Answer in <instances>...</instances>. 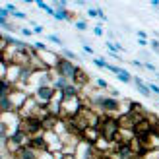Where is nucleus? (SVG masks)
Returning <instances> with one entry per match:
<instances>
[{
	"label": "nucleus",
	"instance_id": "nucleus-1",
	"mask_svg": "<svg viewBox=\"0 0 159 159\" xmlns=\"http://www.w3.org/2000/svg\"><path fill=\"white\" fill-rule=\"evenodd\" d=\"M99 132H101V138L103 140L116 142L118 134H120V122H118V116H101Z\"/></svg>",
	"mask_w": 159,
	"mask_h": 159
},
{
	"label": "nucleus",
	"instance_id": "nucleus-2",
	"mask_svg": "<svg viewBox=\"0 0 159 159\" xmlns=\"http://www.w3.org/2000/svg\"><path fill=\"white\" fill-rule=\"evenodd\" d=\"M54 72H57V76L66 78L68 82H72V84H74V80H76V76H78V72H80V66L76 64V62L66 60V58H62V57H60L57 68H54Z\"/></svg>",
	"mask_w": 159,
	"mask_h": 159
},
{
	"label": "nucleus",
	"instance_id": "nucleus-3",
	"mask_svg": "<svg viewBox=\"0 0 159 159\" xmlns=\"http://www.w3.org/2000/svg\"><path fill=\"white\" fill-rule=\"evenodd\" d=\"M57 89H54V87L52 85H45V87H39V89L33 93V97L39 101V105H43V107H47V105H49V103L54 99V97H57Z\"/></svg>",
	"mask_w": 159,
	"mask_h": 159
},
{
	"label": "nucleus",
	"instance_id": "nucleus-4",
	"mask_svg": "<svg viewBox=\"0 0 159 159\" xmlns=\"http://www.w3.org/2000/svg\"><path fill=\"white\" fill-rule=\"evenodd\" d=\"M16 157H18V159H41V152L33 149L31 146H23L20 152L16 153Z\"/></svg>",
	"mask_w": 159,
	"mask_h": 159
},
{
	"label": "nucleus",
	"instance_id": "nucleus-5",
	"mask_svg": "<svg viewBox=\"0 0 159 159\" xmlns=\"http://www.w3.org/2000/svg\"><path fill=\"white\" fill-rule=\"evenodd\" d=\"M132 84L136 85V89H138L142 95H144V97H149V95H152V91H149V85H148L140 76H134V78H132Z\"/></svg>",
	"mask_w": 159,
	"mask_h": 159
},
{
	"label": "nucleus",
	"instance_id": "nucleus-6",
	"mask_svg": "<svg viewBox=\"0 0 159 159\" xmlns=\"http://www.w3.org/2000/svg\"><path fill=\"white\" fill-rule=\"evenodd\" d=\"M0 111H2V113H18L10 95H8V97H0Z\"/></svg>",
	"mask_w": 159,
	"mask_h": 159
},
{
	"label": "nucleus",
	"instance_id": "nucleus-7",
	"mask_svg": "<svg viewBox=\"0 0 159 159\" xmlns=\"http://www.w3.org/2000/svg\"><path fill=\"white\" fill-rule=\"evenodd\" d=\"M54 20H57V21H76L74 16H72V12H68V10H57Z\"/></svg>",
	"mask_w": 159,
	"mask_h": 159
},
{
	"label": "nucleus",
	"instance_id": "nucleus-8",
	"mask_svg": "<svg viewBox=\"0 0 159 159\" xmlns=\"http://www.w3.org/2000/svg\"><path fill=\"white\" fill-rule=\"evenodd\" d=\"M58 54H60L62 58H66V60H72V62H74V60H78V62H80V57H78V54H76L74 51L66 49V47H62V49L58 51Z\"/></svg>",
	"mask_w": 159,
	"mask_h": 159
},
{
	"label": "nucleus",
	"instance_id": "nucleus-9",
	"mask_svg": "<svg viewBox=\"0 0 159 159\" xmlns=\"http://www.w3.org/2000/svg\"><path fill=\"white\" fill-rule=\"evenodd\" d=\"M116 78H118V82H122V84H132V78H134V76L128 72V70H124V68H122V72L118 74Z\"/></svg>",
	"mask_w": 159,
	"mask_h": 159
},
{
	"label": "nucleus",
	"instance_id": "nucleus-10",
	"mask_svg": "<svg viewBox=\"0 0 159 159\" xmlns=\"http://www.w3.org/2000/svg\"><path fill=\"white\" fill-rule=\"evenodd\" d=\"M47 41H51V43H54V45H58L60 49L64 47V41H62L58 35H52V33H51V35H47Z\"/></svg>",
	"mask_w": 159,
	"mask_h": 159
},
{
	"label": "nucleus",
	"instance_id": "nucleus-11",
	"mask_svg": "<svg viewBox=\"0 0 159 159\" xmlns=\"http://www.w3.org/2000/svg\"><path fill=\"white\" fill-rule=\"evenodd\" d=\"M91 62H93V64L97 66V68H103V70H107V66H109V62H107L105 58H99V57H95Z\"/></svg>",
	"mask_w": 159,
	"mask_h": 159
},
{
	"label": "nucleus",
	"instance_id": "nucleus-12",
	"mask_svg": "<svg viewBox=\"0 0 159 159\" xmlns=\"http://www.w3.org/2000/svg\"><path fill=\"white\" fill-rule=\"evenodd\" d=\"M74 27H76L78 31H87V27H89V25H87L85 20H76V21H74Z\"/></svg>",
	"mask_w": 159,
	"mask_h": 159
},
{
	"label": "nucleus",
	"instance_id": "nucleus-13",
	"mask_svg": "<svg viewBox=\"0 0 159 159\" xmlns=\"http://www.w3.org/2000/svg\"><path fill=\"white\" fill-rule=\"evenodd\" d=\"M12 20H14V21H16V20H20V21H25V20H27V21H29L27 14H25V12H21V10H18V12H16V14L12 16Z\"/></svg>",
	"mask_w": 159,
	"mask_h": 159
},
{
	"label": "nucleus",
	"instance_id": "nucleus-14",
	"mask_svg": "<svg viewBox=\"0 0 159 159\" xmlns=\"http://www.w3.org/2000/svg\"><path fill=\"white\" fill-rule=\"evenodd\" d=\"M95 85H97L99 89H111L109 82H105V80H101V78H97V80H95Z\"/></svg>",
	"mask_w": 159,
	"mask_h": 159
},
{
	"label": "nucleus",
	"instance_id": "nucleus-15",
	"mask_svg": "<svg viewBox=\"0 0 159 159\" xmlns=\"http://www.w3.org/2000/svg\"><path fill=\"white\" fill-rule=\"evenodd\" d=\"M87 18H91V20H95V18H99V12H97V8H87Z\"/></svg>",
	"mask_w": 159,
	"mask_h": 159
},
{
	"label": "nucleus",
	"instance_id": "nucleus-16",
	"mask_svg": "<svg viewBox=\"0 0 159 159\" xmlns=\"http://www.w3.org/2000/svg\"><path fill=\"white\" fill-rule=\"evenodd\" d=\"M149 47H152V51L159 57V41H157V39H152V41H149Z\"/></svg>",
	"mask_w": 159,
	"mask_h": 159
},
{
	"label": "nucleus",
	"instance_id": "nucleus-17",
	"mask_svg": "<svg viewBox=\"0 0 159 159\" xmlns=\"http://www.w3.org/2000/svg\"><path fill=\"white\" fill-rule=\"evenodd\" d=\"M20 33H21L23 37H31V35H35V33H33V29H29V27H20Z\"/></svg>",
	"mask_w": 159,
	"mask_h": 159
},
{
	"label": "nucleus",
	"instance_id": "nucleus-18",
	"mask_svg": "<svg viewBox=\"0 0 159 159\" xmlns=\"http://www.w3.org/2000/svg\"><path fill=\"white\" fill-rule=\"evenodd\" d=\"M103 33H105V31H103L101 23H97V25L93 27V35H95V37H103Z\"/></svg>",
	"mask_w": 159,
	"mask_h": 159
},
{
	"label": "nucleus",
	"instance_id": "nucleus-19",
	"mask_svg": "<svg viewBox=\"0 0 159 159\" xmlns=\"http://www.w3.org/2000/svg\"><path fill=\"white\" fill-rule=\"evenodd\" d=\"M4 8H6V10H8V12H10L12 16H14L16 12H18V6H16V4H4Z\"/></svg>",
	"mask_w": 159,
	"mask_h": 159
},
{
	"label": "nucleus",
	"instance_id": "nucleus-20",
	"mask_svg": "<svg viewBox=\"0 0 159 159\" xmlns=\"http://www.w3.org/2000/svg\"><path fill=\"white\" fill-rule=\"evenodd\" d=\"M144 68L149 70V72H153V74H157V68H155V64H152V62H144Z\"/></svg>",
	"mask_w": 159,
	"mask_h": 159
},
{
	"label": "nucleus",
	"instance_id": "nucleus-21",
	"mask_svg": "<svg viewBox=\"0 0 159 159\" xmlns=\"http://www.w3.org/2000/svg\"><path fill=\"white\" fill-rule=\"evenodd\" d=\"M84 52H87V54H91V57L95 58V51H93V47H89V45H84Z\"/></svg>",
	"mask_w": 159,
	"mask_h": 159
},
{
	"label": "nucleus",
	"instance_id": "nucleus-22",
	"mask_svg": "<svg viewBox=\"0 0 159 159\" xmlns=\"http://www.w3.org/2000/svg\"><path fill=\"white\" fill-rule=\"evenodd\" d=\"M33 33H35V35H43V33H45V27H43V25H35V27H33Z\"/></svg>",
	"mask_w": 159,
	"mask_h": 159
},
{
	"label": "nucleus",
	"instance_id": "nucleus-23",
	"mask_svg": "<svg viewBox=\"0 0 159 159\" xmlns=\"http://www.w3.org/2000/svg\"><path fill=\"white\" fill-rule=\"evenodd\" d=\"M97 12H99V20L105 23V21H107V16H105V12H103V8H99V6H97Z\"/></svg>",
	"mask_w": 159,
	"mask_h": 159
},
{
	"label": "nucleus",
	"instance_id": "nucleus-24",
	"mask_svg": "<svg viewBox=\"0 0 159 159\" xmlns=\"http://www.w3.org/2000/svg\"><path fill=\"white\" fill-rule=\"evenodd\" d=\"M130 64H132V66H136V68H144V62L138 60V58H136V60H130Z\"/></svg>",
	"mask_w": 159,
	"mask_h": 159
},
{
	"label": "nucleus",
	"instance_id": "nucleus-25",
	"mask_svg": "<svg viewBox=\"0 0 159 159\" xmlns=\"http://www.w3.org/2000/svg\"><path fill=\"white\" fill-rule=\"evenodd\" d=\"M140 58H144V60H149V58H152V54H149L148 51H140Z\"/></svg>",
	"mask_w": 159,
	"mask_h": 159
},
{
	"label": "nucleus",
	"instance_id": "nucleus-26",
	"mask_svg": "<svg viewBox=\"0 0 159 159\" xmlns=\"http://www.w3.org/2000/svg\"><path fill=\"white\" fill-rule=\"evenodd\" d=\"M138 45H140V47H148L149 41H148V39H138Z\"/></svg>",
	"mask_w": 159,
	"mask_h": 159
},
{
	"label": "nucleus",
	"instance_id": "nucleus-27",
	"mask_svg": "<svg viewBox=\"0 0 159 159\" xmlns=\"http://www.w3.org/2000/svg\"><path fill=\"white\" fill-rule=\"evenodd\" d=\"M138 39H148V35H146V31H138Z\"/></svg>",
	"mask_w": 159,
	"mask_h": 159
},
{
	"label": "nucleus",
	"instance_id": "nucleus-28",
	"mask_svg": "<svg viewBox=\"0 0 159 159\" xmlns=\"http://www.w3.org/2000/svg\"><path fill=\"white\" fill-rule=\"evenodd\" d=\"M152 6L153 8H159V0H152Z\"/></svg>",
	"mask_w": 159,
	"mask_h": 159
}]
</instances>
